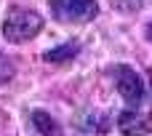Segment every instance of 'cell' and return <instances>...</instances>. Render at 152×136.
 <instances>
[{
  "instance_id": "obj_5",
  "label": "cell",
  "mask_w": 152,
  "mask_h": 136,
  "mask_svg": "<svg viewBox=\"0 0 152 136\" xmlns=\"http://www.w3.org/2000/svg\"><path fill=\"white\" fill-rule=\"evenodd\" d=\"M80 48H83L80 40H67V43H61V45L45 51V53H43V61H48V64H67V61H72V59L80 53Z\"/></svg>"
},
{
  "instance_id": "obj_6",
  "label": "cell",
  "mask_w": 152,
  "mask_h": 136,
  "mask_svg": "<svg viewBox=\"0 0 152 136\" xmlns=\"http://www.w3.org/2000/svg\"><path fill=\"white\" fill-rule=\"evenodd\" d=\"M29 123H32V128L40 136H61V126L43 110H32L29 112Z\"/></svg>"
},
{
  "instance_id": "obj_9",
  "label": "cell",
  "mask_w": 152,
  "mask_h": 136,
  "mask_svg": "<svg viewBox=\"0 0 152 136\" xmlns=\"http://www.w3.org/2000/svg\"><path fill=\"white\" fill-rule=\"evenodd\" d=\"M144 37H147V40L152 43V19L147 21V27H144Z\"/></svg>"
},
{
  "instance_id": "obj_1",
  "label": "cell",
  "mask_w": 152,
  "mask_h": 136,
  "mask_svg": "<svg viewBox=\"0 0 152 136\" xmlns=\"http://www.w3.org/2000/svg\"><path fill=\"white\" fill-rule=\"evenodd\" d=\"M43 24H45V21H43V16H40L37 11L13 5V8H8V13H5L0 32H3V37H5L8 43L21 45V43L37 37V35L43 32Z\"/></svg>"
},
{
  "instance_id": "obj_3",
  "label": "cell",
  "mask_w": 152,
  "mask_h": 136,
  "mask_svg": "<svg viewBox=\"0 0 152 136\" xmlns=\"http://www.w3.org/2000/svg\"><path fill=\"white\" fill-rule=\"evenodd\" d=\"M48 8L61 24H88L99 16L96 0H48Z\"/></svg>"
},
{
  "instance_id": "obj_8",
  "label": "cell",
  "mask_w": 152,
  "mask_h": 136,
  "mask_svg": "<svg viewBox=\"0 0 152 136\" xmlns=\"http://www.w3.org/2000/svg\"><path fill=\"white\" fill-rule=\"evenodd\" d=\"M13 75H16V64L8 59V53H3V51H0V86L11 83V80H13Z\"/></svg>"
},
{
  "instance_id": "obj_2",
  "label": "cell",
  "mask_w": 152,
  "mask_h": 136,
  "mask_svg": "<svg viewBox=\"0 0 152 136\" xmlns=\"http://www.w3.org/2000/svg\"><path fill=\"white\" fill-rule=\"evenodd\" d=\"M112 78H115V86H118V94L123 96L126 107L128 110H139L147 99V86L142 80V75L131 67V64H115L112 69Z\"/></svg>"
},
{
  "instance_id": "obj_7",
  "label": "cell",
  "mask_w": 152,
  "mask_h": 136,
  "mask_svg": "<svg viewBox=\"0 0 152 136\" xmlns=\"http://www.w3.org/2000/svg\"><path fill=\"white\" fill-rule=\"evenodd\" d=\"M80 131H86V134H104V131H110V118L99 115V112H86V118L80 120Z\"/></svg>"
},
{
  "instance_id": "obj_4",
  "label": "cell",
  "mask_w": 152,
  "mask_h": 136,
  "mask_svg": "<svg viewBox=\"0 0 152 136\" xmlns=\"http://www.w3.org/2000/svg\"><path fill=\"white\" fill-rule=\"evenodd\" d=\"M118 128L123 136H147L152 131V123L139 115V110H123L118 115Z\"/></svg>"
}]
</instances>
